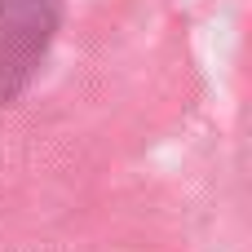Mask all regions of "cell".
Listing matches in <instances>:
<instances>
[{"mask_svg": "<svg viewBox=\"0 0 252 252\" xmlns=\"http://www.w3.org/2000/svg\"><path fill=\"white\" fill-rule=\"evenodd\" d=\"M62 18V0H0V102H9L40 66Z\"/></svg>", "mask_w": 252, "mask_h": 252, "instance_id": "cell-1", "label": "cell"}]
</instances>
